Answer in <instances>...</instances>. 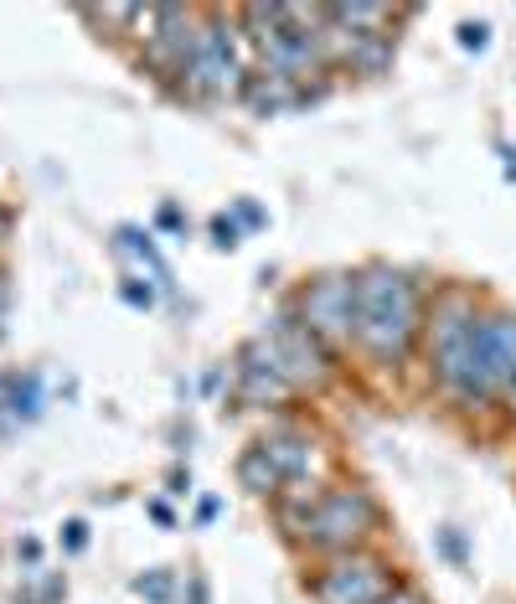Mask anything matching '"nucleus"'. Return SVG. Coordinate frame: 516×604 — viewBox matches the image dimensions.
Segmentation results:
<instances>
[{"mask_svg": "<svg viewBox=\"0 0 516 604\" xmlns=\"http://www.w3.org/2000/svg\"><path fill=\"white\" fill-rule=\"evenodd\" d=\"M5 233H11V217L0 213V243H5Z\"/></svg>", "mask_w": 516, "mask_h": 604, "instance_id": "obj_32", "label": "nucleus"}, {"mask_svg": "<svg viewBox=\"0 0 516 604\" xmlns=\"http://www.w3.org/2000/svg\"><path fill=\"white\" fill-rule=\"evenodd\" d=\"M459 47H465V52H486V41H491V26H486V21H459Z\"/></svg>", "mask_w": 516, "mask_h": 604, "instance_id": "obj_18", "label": "nucleus"}, {"mask_svg": "<svg viewBox=\"0 0 516 604\" xmlns=\"http://www.w3.org/2000/svg\"><path fill=\"white\" fill-rule=\"evenodd\" d=\"M243 98L254 104L258 114H284V109H299V104H310V88L295 78H279V73H248L243 83Z\"/></svg>", "mask_w": 516, "mask_h": 604, "instance_id": "obj_12", "label": "nucleus"}, {"mask_svg": "<svg viewBox=\"0 0 516 604\" xmlns=\"http://www.w3.org/2000/svg\"><path fill=\"white\" fill-rule=\"evenodd\" d=\"M5 388H11V372H0V434L11 430V424H5Z\"/></svg>", "mask_w": 516, "mask_h": 604, "instance_id": "obj_24", "label": "nucleus"}, {"mask_svg": "<svg viewBox=\"0 0 516 604\" xmlns=\"http://www.w3.org/2000/svg\"><path fill=\"white\" fill-rule=\"evenodd\" d=\"M516 392V311L486 305L476 331V413L501 409Z\"/></svg>", "mask_w": 516, "mask_h": 604, "instance_id": "obj_7", "label": "nucleus"}, {"mask_svg": "<svg viewBox=\"0 0 516 604\" xmlns=\"http://www.w3.org/2000/svg\"><path fill=\"white\" fill-rule=\"evenodd\" d=\"M150 517H156L160 527H171V507H165V502H150Z\"/></svg>", "mask_w": 516, "mask_h": 604, "instance_id": "obj_27", "label": "nucleus"}, {"mask_svg": "<svg viewBox=\"0 0 516 604\" xmlns=\"http://www.w3.org/2000/svg\"><path fill=\"white\" fill-rule=\"evenodd\" d=\"M41 409H47V383L41 372H11V388H5V424L21 430V424H37Z\"/></svg>", "mask_w": 516, "mask_h": 604, "instance_id": "obj_13", "label": "nucleus"}, {"mask_svg": "<svg viewBox=\"0 0 516 604\" xmlns=\"http://www.w3.org/2000/svg\"><path fill=\"white\" fill-rule=\"evenodd\" d=\"M233 207H238V222H243V228H263V213L254 207V196H238Z\"/></svg>", "mask_w": 516, "mask_h": 604, "instance_id": "obj_21", "label": "nucleus"}, {"mask_svg": "<svg viewBox=\"0 0 516 604\" xmlns=\"http://www.w3.org/2000/svg\"><path fill=\"white\" fill-rule=\"evenodd\" d=\"M233 383H238V398L248 403V409H279V403L295 398V388L284 383V372L274 367V357H269V347H263V336H254V341L238 351Z\"/></svg>", "mask_w": 516, "mask_h": 604, "instance_id": "obj_11", "label": "nucleus"}, {"mask_svg": "<svg viewBox=\"0 0 516 604\" xmlns=\"http://www.w3.org/2000/svg\"><path fill=\"white\" fill-rule=\"evenodd\" d=\"M171 589H176V579H171L165 568H150V573H139L135 579V594H145L150 604H165L171 600Z\"/></svg>", "mask_w": 516, "mask_h": 604, "instance_id": "obj_15", "label": "nucleus"}, {"mask_svg": "<svg viewBox=\"0 0 516 604\" xmlns=\"http://www.w3.org/2000/svg\"><path fill=\"white\" fill-rule=\"evenodd\" d=\"M139 26H145V62L160 78H181V68L192 58V41L201 32V16L186 5H156L139 16Z\"/></svg>", "mask_w": 516, "mask_h": 604, "instance_id": "obj_10", "label": "nucleus"}, {"mask_svg": "<svg viewBox=\"0 0 516 604\" xmlns=\"http://www.w3.org/2000/svg\"><path fill=\"white\" fill-rule=\"evenodd\" d=\"M120 294L135 305V311H150V305H156V279H139V274H130Z\"/></svg>", "mask_w": 516, "mask_h": 604, "instance_id": "obj_17", "label": "nucleus"}, {"mask_svg": "<svg viewBox=\"0 0 516 604\" xmlns=\"http://www.w3.org/2000/svg\"><path fill=\"white\" fill-rule=\"evenodd\" d=\"M120 243L130 249V254H139V264L150 269V279H156V285H171V269H165V258L156 254V243L139 233V228H120Z\"/></svg>", "mask_w": 516, "mask_h": 604, "instance_id": "obj_14", "label": "nucleus"}, {"mask_svg": "<svg viewBox=\"0 0 516 604\" xmlns=\"http://www.w3.org/2000/svg\"><path fill=\"white\" fill-rule=\"evenodd\" d=\"M382 604H429V600H423V594H418V589L397 584V589H393V594H388V600H382Z\"/></svg>", "mask_w": 516, "mask_h": 604, "instance_id": "obj_22", "label": "nucleus"}, {"mask_svg": "<svg viewBox=\"0 0 516 604\" xmlns=\"http://www.w3.org/2000/svg\"><path fill=\"white\" fill-rule=\"evenodd\" d=\"M160 228H165V233H186V217H181L176 207H160Z\"/></svg>", "mask_w": 516, "mask_h": 604, "instance_id": "obj_23", "label": "nucleus"}, {"mask_svg": "<svg viewBox=\"0 0 516 604\" xmlns=\"http://www.w3.org/2000/svg\"><path fill=\"white\" fill-rule=\"evenodd\" d=\"M181 486H192V475H186V470H171V491H176V496H186Z\"/></svg>", "mask_w": 516, "mask_h": 604, "instance_id": "obj_28", "label": "nucleus"}, {"mask_svg": "<svg viewBox=\"0 0 516 604\" xmlns=\"http://www.w3.org/2000/svg\"><path fill=\"white\" fill-rule=\"evenodd\" d=\"M501 160H506V176L516 181V150H512V145H501Z\"/></svg>", "mask_w": 516, "mask_h": 604, "instance_id": "obj_29", "label": "nucleus"}, {"mask_svg": "<svg viewBox=\"0 0 516 604\" xmlns=\"http://www.w3.org/2000/svg\"><path fill=\"white\" fill-rule=\"evenodd\" d=\"M21 558H26V564H37V558H41V543H37V537H26V543H21Z\"/></svg>", "mask_w": 516, "mask_h": 604, "instance_id": "obj_26", "label": "nucleus"}, {"mask_svg": "<svg viewBox=\"0 0 516 604\" xmlns=\"http://www.w3.org/2000/svg\"><path fill=\"white\" fill-rule=\"evenodd\" d=\"M423 311H429V294L418 285V274L397 264H367L357 269L352 347L378 372H397L423 341Z\"/></svg>", "mask_w": 516, "mask_h": 604, "instance_id": "obj_1", "label": "nucleus"}, {"mask_svg": "<svg viewBox=\"0 0 516 604\" xmlns=\"http://www.w3.org/2000/svg\"><path fill=\"white\" fill-rule=\"evenodd\" d=\"M290 311L299 315V326H310V331H316L331 351L352 347V315H357V274H352V269H331V274H316V279H305Z\"/></svg>", "mask_w": 516, "mask_h": 604, "instance_id": "obj_8", "label": "nucleus"}, {"mask_svg": "<svg viewBox=\"0 0 516 604\" xmlns=\"http://www.w3.org/2000/svg\"><path fill=\"white\" fill-rule=\"evenodd\" d=\"M212 517H218V496H207V502L197 507V522H212Z\"/></svg>", "mask_w": 516, "mask_h": 604, "instance_id": "obj_25", "label": "nucleus"}, {"mask_svg": "<svg viewBox=\"0 0 516 604\" xmlns=\"http://www.w3.org/2000/svg\"><path fill=\"white\" fill-rule=\"evenodd\" d=\"M263 347L274 357V367L284 372V383L295 392H320L336 377V351L325 347L310 326H299L295 311H279L274 326L263 331Z\"/></svg>", "mask_w": 516, "mask_h": 604, "instance_id": "obj_6", "label": "nucleus"}, {"mask_svg": "<svg viewBox=\"0 0 516 604\" xmlns=\"http://www.w3.org/2000/svg\"><path fill=\"white\" fill-rule=\"evenodd\" d=\"M62 543H67V553H83V547H88V527L67 522V527H62Z\"/></svg>", "mask_w": 516, "mask_h": 604, "instance_id": "obj_20", "label": "nucleus"}, {"mask_svg": "<svg viewBox=\"0 0 516 604\" xmlns=\"http://www.w3.org/2000/svg\"><path fill=\"white\" fill-rule=\"evenodd\" d=\"M248 37H243L238 16H222L207 11L201 32L192 41V58L181 68V94L197 98V104H222V98H243L248 83Z\"/></svg>", "mask_w": 516, "mask_h": 604, "instance_id": "obj_5", "label": "nucleus"}, {"mask_svg": "<svg viewBox=\"0 0 516 604\" xmlns=\"http://www.w3.org/2000/svg\"><path fill=\"white\" fill-rule=\"evenodd\" d=\"M192 604H207V579H192Z\"/></svg>", "mask_w": 516, "mask_h": 604, "instance_id": "obj_30", "label": "nucleus"}, {"mask_svg": "<svg viewBox=\"0 0 516 604\" xmlns=\"http://www.w3.org/2000/svg\"><path fill=\"white\" fill-rule=\"evenodd\" d=\"M397 589V573L382 564L378 553H336L325 558L320 573L310 579V600L316 604H382Z\"/></svg>", "mask_w": 516, "mask_h": 604, "instance_id": "obj_9", "label": "nucleus"}, {"mask_svg": "<svg viewBox=\"0 0 516 604\" xmlns=\"http://www.w3.org/2000/svg\"><path fill=\"white\" fill-rule=\"evenodd\" d=\"M501 413H506V419H516V392L506 398V403H501Z\"/></svg>", "mask_w": 516, "mask_h": 604, "instance_id": "obj_31", "label": "nucleus"}, {"mask_svg": "<svg viewBox=\"0 0 516 604\" xmlns=\"http://www.w3.org/2000/svg\"><path fill=\"white\" fill-rule=\"evenodd\" d=\"M480 305L465 285H444L423 311V362L434 392L459 413H476V331H480Z\"/></svg>", "mask_w": 516, "mask_h": 604, "instance_id": "obj_2", "label": "nucleus"}, {"mask_svg": "<svg viewBox=\"0 0 516 604\" xmlns=\"http://www.w3.org/2000/svg\"><path fill=\"white\" fill-rule=\"evenodd\" d=\"M279 527L290 532V543L336 558L372 543V532L382 527V507L367 486H316L299 496H279Z\"/></svg>", "mask_w": 516, "mask_h": 604, "instance_id": "obj_3", "label": "nucleus"}, {"mask_svg": "<svg viewBox=\"0 0 516 604\" xmlns=\"http://www.w3.org/2000/svg\"><path fill=\"white\" fill-rule=\"evenodd\" d=\"M212 238H218V249H238L243 233H238V222H228V217L218 213V217H212Z\"/></svg>", "mask_w": 516, "mask_h": 604, "instance_id": "obj_19", "label": "nucleus"}, {"mask_svg": "<svg viewBox=\"0 0 516 604\" xmlns=\"http://www.w3.org/2000/svg\"><path fill=\"white\" fill-rule=\"evenodd\" d=\"M439 553L450 558L455 568H470V543H465V532H455V527H439Z\"/></svg>", "mask_w": 516, "mask_h": 604, "instance_id": "obj_16", "label": "nucleus"}, {"mask_svg": "<svg viewBox=\"0 0 516 604\" xmlns=\"http://www.w3.org/2000/svg\"><path fill=\"white\" fill-rule=\"evenodd\" d=\"M325 466V445L305 424H274L269 434H258L254 445L238 455V481L254 496H299L316 491L310 475H320Z\"/></svg>", "mask_w": 516, "mask_h": 604, "instance_id": "obj_4", "label": "nucleus"}]
</instances>
